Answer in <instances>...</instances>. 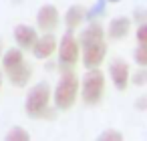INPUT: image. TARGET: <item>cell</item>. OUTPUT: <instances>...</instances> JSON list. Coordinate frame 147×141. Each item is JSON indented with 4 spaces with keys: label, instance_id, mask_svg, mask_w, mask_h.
Masks as SVG:
<instances>
[{
    "label": "cell",
    "instance_id": "1",
    "mask_svg": "<svg viewBox=\"0 0 147 141\" xmlns=\"http://www.w3.org/2000/svg\"><path fill=\"white\" fill-rule=\"evenodd\" d=\"M51 95L53 89L47 81L32 85L24 97V113L30 119H55L57 113L51 109Z\"/></svg>",
    "mask_w": 147,
    "mask_h": 141
},
{
    "label": "cell",
    "instance_id": "2",
    "mask_svg": "<svg viewBox=\"0 0 147 141\" xmlns=\"http://www.w3.org/2000/svg\"><path fill=\"white\" fill-rule=\"evenodd\" d=\"M105 87H107V79H105V73L101 71V67L87 69L85 77L79 79V97L85 105L97 107L105 97Z\"/></svg>",
    "mask_w": 147,
    "mask_h": 141
},
{
    "label": "cell",
    "instance_id": "3",
    "mask_svg": "<svg viewBox=\"0 0 147 141\" xmlns=\"http://www.w3.org/2000/svg\"><path fill=\"white\" fill-rule=\"evenodd\" d=\"M53 103H55V109L57 111H69L75 107L77 99H79V77L73 73V71H65L51 95Z\"/></svg>",
    "mask_w": 147,
    "mask_h": 141
},
{
    "label": "cell",
    "instance_id": "4",
    "mask_svg": "<svg viewBox=\"0 0 147 141\" xmlns=\"http://www.w3.org/2000/svg\"><path fill=\"white\" fill-rule=\"evenodd\" d=\"M59 55V67L63 71L67 69H73L77 63H79V57H81V47H79V40L75 36V30H67L59 40H57V51Z\"/></svg>",
    "mask_w": 147,
    "mask_h": 141
},
{
    "label": "cell",
    "instance_id": "5",
    "mask_svg": "<svg viewBox=\"0 0 147 141\" xmlns=\"http://www.w3.org/2000/svg\"><path fill=\"white\" fill-rule=\"evenodd\" d=\"M107 51H109V47H107L105 40L93 43V45H85V47H81V57L79 59L83 61L85 69H97V67H101L105 63Z\"/></svg>",
    "mask_w": 147,
    "mask_h": 141
},
{
    "label": "cell",
    "instance_id": "6",
    "mask_svg": "<svg viewBox=\"0 0 147 141\" xmlns=\"http://www.w3.org/2000/svg\"><path fill=\"white\" fill-rule=\"evenodd\" d=\"M107 75L113 83V87L117 91H127V87L131 85L129 83V77H131V67L129 63H125L123 59H115L109 63V69H107Z\"/></svg>",
    "mask_w": 147,
    "mask_h": 141
},
{
    "label": "cell",
    "instance_id": "7",
    "mask_svg": "<svg viewBox=\"0 0 147 141\" xmlns=\"http://www.w3.org/2000/svg\"><path fill=\"white\" fill-rule=\"evenodd\" d=\"M61 22V12L55 4H42L36 10V28L42 32H53L57 30Z\"/></svg>",
    "mask_w": 147,
    "mask_h": 141
},
{
    "label": "cell",
    "instance_id": "8",
    "mask_svg": "<svg viewBox=\"0 0 147 141\" xmlns=\"http://www.w3.org/2000/svg\"><path fill=\"white\" fill-rule=\"evenodd\" d=\"M55 51H57V36H55L53 32H45V34L36 36L34 45L30 47L32 57H34V59H38V61L51 59Z\"/></svg>",
    "mask_w": 147,
    "mask_h": 141
},
{
    "label": "cell",
    "instance_id": "9",
    "mask_svg": "<svg viewBox=\"0 0 147 141\" xmlns=\"http://www.w3.org/2000/svg\"><path fill=\"white\" fill-rule=\"evenodd\" d=\"M36 36H38V30L32 24H16L12 28V38H14L16 47L22 49V51H30V47L34 45Z\"/></svg>",
    "mask_w": 147,
    "mask_h": 141
},
{
    "label": "cell",
    "instance_id": "10",
    "mask_svg": "<svg viewBox=\"0 0 147 141\" xmlns=\"http://www.w3.org/2000/svg\"><path fill=\"white\" fill-rule=\"evenodd\" d=\"M131 32V18L129 16H115L111 18L109 26L105 28V36L109 40H123Z\"/></svg>",
    "mask_w": 147,
    "mask_h": 141
},
{
    "label": "cell",
    "instance_id": "11",
    "mask_svg": "<svg viewBox=\"0 0 147 141\" xmlns=\"http://www.w3.org/2000/svg\"><path fill=\"white\" fill-rule=\"evenodd\" d=\"M4 73H6V77H8L12 87H26L28 81L32 79V67L26 63V59L20 61L18 65H14L12 69L4 71Z\"/></svg>",
    "mask_w": 147,
    "mask_h": 141
},
{
    "label": "cell",
    "instance_id": "12",
    "mask_svg": "<svg viewBox=\"0 0 147 141\" xmlns=\"http://www.w3.org/2000/svg\"><path fill=\"white\" fill-rule=\"evenodd\" d=\"M79 47H85V45H93V43H101L105 40V28L99 20H89L87 26L81 30L79 34Z\"/></svg>",
    "mask_w": 147,
    "mask_h": 141
},
{
    "label": "cell",
    "instance_id": "13",
    "mask_svg": "<svg viewBox=\"0 0 147 141\" xmlns=\"http://www.w3.org/2000/svg\"><path fill=\"white\" fill-rule=\"evenodd\" d=\"M63 22H65L67 30H77L85 22V6H81V4L69 6L67 12H65V16H63Z\"/></svg>",
    "mask_w": 147,
    "mask_h": 141
},
{
    "label": "cell",
    "instance_id": "14",
    "mask_svg": "<svg viewBox=\"0 0 147 141\" xmlns=\"http://www.w3.org/2000/svg\"><path fill=\"white\" fill-rule=\"evenodd\" d=\"M20 61H24V51L18 47H12L8 51H2V57H0V65H2V71L12 69L14 65H18Z\"/></svg>",
    "mask_w": 147,
    "mask_h": 141
},
{
    "label": "cell",
    "instance_id": "15",
    "mask_svg": "<svg viewBox=\"0 0 147 141\" xmlns=\"http://www.w3.org/2000/svg\"><path fill=\"white\" fill-rule=\"evenodd\" d=\"M107 12V2L105 0H95V4H91L89 8H85V20H99L103 18Z\"/></svg>",
    "mask_w": 147,
    "mask_h": 141
},
{
    "label": "cell",
    "instance_id": "16",
    "mask_svg": "<svg viewBox=\"0 0 147 141\" xmlns=\"http://www.w3.org/2000/svg\"><path fill=\"white\" fill-rule=\"evenodd\" d=\"M4 137H6V141H28L30 139V133L24 127H10Z\"/></svg>",
    "mask_w": 147,
    "mask_h": 141
},
{
    "label": "cell",
    "instance_id": "17",
    "mask_svg": "<svg viewBox=\"0 0 147 141\" xmlns=\"http://www.w3.org/2000/svg\"><path fill=\"white\" fill-rule=\"evenodd\" d=\"M133 61L137 67H147V43H137L133 51Z\"/></svg>",
    "mask_w": 147,
    "mask_h": 141
},
{
    "label": "cell",
    "instance_id": "18",
    "mask_svg": "<svg viewBox=\"0 0 147 141\" xmlns=\"http://www.w3.org/2000/svg\"><path fill=\"white\" fill-rule=\"evenodd\" d=\"M129 83H133V87H143L147 85V67H139L133 77H129Z\"/></svg>",
    "mask_w": 147,
    "mask_h": 141
},
{
    "label": "cell",
    "instance_id": "19",
    "mask_svg": "<svg viewBox=\"0 0 147 141\" xmlns=\"http://www.w3.org/2000/svg\"><path fill=\"white\" fill-rule=\"evenodd\" d=\"M97 139L99 141H121L123 139V133L117 131V129H105V131H101L97 135Z\"/></svg>",
    "mask_w": 147,
    "mask_h": 141
},
{
    "label": "cell",
    "instance_id": "20",
    "mask_svg": "<svg viewBox=\"0 0 147 141\" xmlns=\"http://www.w3.org/2000/svg\"><path fill=\"white\" fill-rule=\"evenodd\" d=\"M135 38L137 43H147V20L139 22L137 28H135Z\"/></svg>",
    "mask_w": 147,
    "mask_h": 141
},
{
    "label": "cell",
    "instance_id": "21",
    "mask_svg": "<svg viewBox=\"0 0 147 141\" xmlns=\"http://www.w3.org/2000/svg\"><path fill=\"white\" fill-rule=\"evenodd\" d=\"M133 20H135V22H143V20H147V8H143V6L135 8V10H133Z\"/></svg>",
    "mask_w": 147,
    "mask_h": 141
},
{
    "label": "cell",
    "instance_id": "22",
    "mask_svg": "<svg viewBox=\"0 0 147 141\" xmlns=\"http://www.w3.org/2000/svg\"><path fill=\"white\" fill-rule=\"evenodd\" d=\"M137 107H139V109H147V97L137 99Z\"/></svg>",
    "mask_w": 147,
    "mask_h": 141
},
{
    "label": "cell",
    "instance_id": "23",
    "mask_svg": "<svg viewBox=\"0 0 147 141\" xmlns=\"http://www.w3.org/2000/svg\"><path fill=\"white\" fill-rule=\"evenodd\" d=\"M2 83H4V73L0 71V91H2Z\"/></svg>",
    "mask_w": 147,
    "mask_h": 141
},
{
    "label": "cell",
    "instance_id": "24",
    "mask_svg": "<svg viewBox=\"0 0 147 141\" xmlns=\"http://www.w3.org/2000/svg\"><path fill=\"white\" fill-rule=\"evenodd\" d=\"M2 51H4V43H2V38H0V57H2Z\"/></svg>",
    "mask_w": 147,
    "mask_h": 141
},
{
    "label": "cell",
    "instance_id": "25",
    "mask_svg": "<svg viewBox=\"0 0 147 141\" xmlns=\"http://www.w3.org/2000/svg\"><path fill=\"white\" fill-rule=\"evenodd\" d=\"M107 4H117V2H121V0H105Z\"/></svg>",
    "mask_w": 147,
    "mask_h": 141
}]
</instances>
